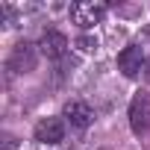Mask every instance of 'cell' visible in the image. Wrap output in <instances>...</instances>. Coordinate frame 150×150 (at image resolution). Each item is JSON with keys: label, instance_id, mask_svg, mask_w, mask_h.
<instances>
[{"label": "cell", "instance_id": "1", "mask_svg": "<svg viewBox=\"0 0 150 150\" xmlns=\"http://www.w3.org/2000/svg\"><path fill=\"white\" fill-rule=\"evenodd\" d=\"M106 9L109 6L100 3V0H80V3L71 6V21L77 27H83V30H88V27H94V24H100L106 18Z\"/></svg>", "mask_w": 150, "mask_h": 150}, {"label": "cell", "instance_id": "2", "mask_svg": "<svg viewBox=\"0 0 150 150\" xmlns=\"http://www.w3.org/2000/svg\"><path fill=\"white\" fill-rule=\"evenodd\" d=\"M129 127L132 132H147L150 129V91H138L129 103Z\"/></svg>", "mask_w": 150, "mask_h": 150}, {"label": "cell", "instance_id": "3", "mask_svg": "<svg viewBox=\"0 0 150 150\" xmlns=\"http://www.w3.org/2000/svg\"><path fill=\"white\" fill-rule=\"evenodd\" d=\"M35 44H27V41H21V44H15V50H12V56H9V71H15V74H30L33 68H35Z\"/></svg>", "mask_w": 150, "mask_h": 150}, {"label": "cell", "instance_id": "4", "mask_svg": "<svg viewBox=\"0 0 150 150\" xmlns=\"http://www.w3.org/2000/svg\"><path fill=\"white\" fill-rule=\"evenodd\" d=\"M144 62H147V59H144V53H141L138 44L124 47L121 56H118V68H121L124 77H135V74H141V71H144Z\"/></svg>", "mask_w": 150, "mask_h": 150}, {"label": "cell", "instance_id": "5", "mask_svg": "<svg viewBox=\"0 0 150 150\" xmlns=\"http://www.w3.org/2000/svg\"><path fill=\"white\" fill-rule=\"evenodd\" d=\"M65 138V124L59 118H44L35 124V141L41 144H59Z\"/></svg>", "mask_w": 150, "mask_h": 150}, {"label": "cell", "instance_id": "6", "mask_svg": "<svg viewBox=\"0 0 150 150\" xmlns=\"http://www.w3.org/2000/svg\"><path fill=\"white\" fill-rule=\"evenodd\" d=\"M65 118L71 121V127H77V129H86V127L94 124V112H91V106L83 103V100L65 103Z\"/></svg>", "mask_w": 150, "mask_h": 150}, {"label": "cell", "instance_id": "7", "mask_svg": "<svg viewBox=\"0 0 150 150\" xmlns=\"http://www.w3.org/2000/svg\"><path fill=\"white\" fill-rule=\"evenodd\" d=\"M38 50H41L47 59H59V56H65V50H68V38H65V33L47 30V33L41 35V41H38Z\"/></svg>", "mask_w": 150, "mask_h": 150}, {"label": "cell", "instance_id": "8", "mask_svg": "<svg viewBox=\"0 0 150 150\" xmlns=\"http://www.w3.org/2000/svg\"><path fill=\"white\" fill-rule=\"evenodd\" d=\"M77 47H80L83 53H94V50H97V38H91V35H80V38H77Z\"/></svg>", "mask_w": 150, "mask_h": 150}, {"label": "cell", "instance_id": "9", "mask_svg": "<svg viewBox=\"0 0 150 150\" xmlns=\"http://www.w3.org/2000/svg\"><path fill=\"white\" fill-rule=\"evenodd\" d=\"M144 80L150 83V56H147V62H144Z\"/></svg>", "mask_w": 150, "mask_h": 150}]
</instances>
